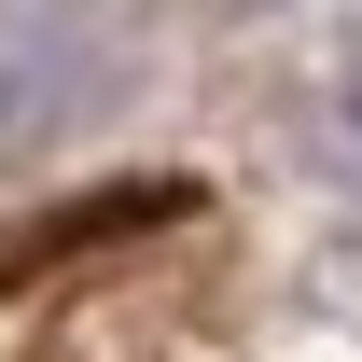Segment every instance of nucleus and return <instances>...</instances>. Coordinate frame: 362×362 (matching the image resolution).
I'll list each match as a JSON object with an SVG mask.
<instances>
[{
  "instance_id": "obj_1",
  "label": "nucleus",
  "mask_w": 362,
  "mask_h": 362,
  "mask_svg": "<svg viewBox=\"0 0 362 362\" xmlns=\"http://www.w3.org/2000/svg\"><path fill=\"white\" fill-rule=\"evenodd\" d=\"M126 70H139V42L112 0H0V153L98 126L126 98Z\"/></svg>"
}]
</instances>
